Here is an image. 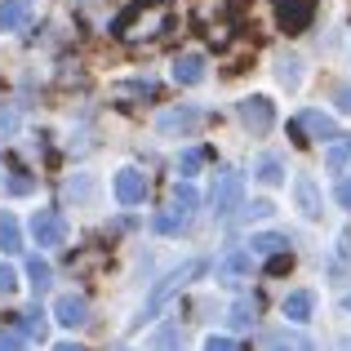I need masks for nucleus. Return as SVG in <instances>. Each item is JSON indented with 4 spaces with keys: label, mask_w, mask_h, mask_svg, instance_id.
<instances>
[{
    "label": "nucleus",
    "mask_w": 351,
    "mask_h": 351,
    "mask_svg": "<svg viewBox=\"0 0 351 351\" xmlns=\"http://www.w3.org/2000/svg\"><path fill=\"white\" fill-rule=\"evenodd\" d=\"M200 267H205V263H200V258H191V263H182V267H178V271H173V276H169V280H160V285H156V293H152V302H147V311H143V316H138V320H134V325H143V320H152V316H156V311H160V307H165V302H169V298H173V293H178V289H182V285H187V280H191V276H196V271H200Z\"/></svg>",
    "instance_id": "nucleus-1"
},
{
    "label": "nucleus",
    "mask_w": 351,
    "mask_h": 351,
    "mask_svg": "<svg viewBox=\"0 0 351 351\" xmlns=\"http://www.w3.org/2000/svg\"><path fill=\"white\" fill-rule=\"evenodd\" d=\"M240 196H245V182H240L236 169H218L214 178V191H209V205H214V214H232L240 205Z\"/></svg>",
    "instance_id": "nucleus-2"
},
{
    "label": "nucleus",
    "mask_w": 351,
    "mask_h": 351,
    "mask_svg": "<svg viewBox=\"0 0 351 351\" xmlns=\"http://www.w3.org/2000/svg\"><path fill=\"white\" fill-rule=\"evenodd\" d=\"M196 187L191 182H182V187H173V209L165 218H156V232H173V227H182L191 214H196Z\"/></svg>",
    "instance_id": "nucleus-3"
},
{
    "label": "nucleus",
    "mask_w": 351,
    "mask_h": 351,
    "mask_svg": "<svg viewBox=\"0 0 351 351\" xmlns=\"http://www.w3.org/2000/svg\"><path fill=\"white\" fill-rule=\"evenodd\" d=\"M32 236H36V245L53 249V245H62V240H67V223H62L58 209H40V214L32 218Z\"/></svg>",
    "instance_id": "nucleus-4"
},
{
    "label": "nucleus",
    "mask_w": 351,
    "mask_h": 351,
    "mask_svg": "<svg viewBox=\"0 0 351 351\" xmlns=\"http://www.w3.org/2000/svg\"><path fill=\"white\" fill-rule=\"evenodd\" d=\"M240 120L249 125V134H267V129L276 125V107H271V98H263V94L245 98V103H240Z\"/></svg>",
    "instance_id": "nucleus-5"
},
{
    "label": "nucleus",
    "mask_w": 351,
    "mask_h": 351,
    "mask_svg": "<svg viewBox=\"0 0 351 351\" xmlns=\"http://www.w3.org/2000/svg\"><path fill=\"white\" fill-rule=\"evenodd\" d=\"M316 5H320V0H280V27H285V32H302V27H311Z\"/></svg>",
    "instance_id": "nucleus-6"
},
{
    "label": "nucleus",
    "mask_w": 351,
    "mask_h": 351,
    "mask_svg": "<svg viewBox=\"0 0 351 351\" xmlns=\"http://www.w3.org/2000/svg\"><path fill=\"white\" fill-rule=\"evenodd\" d=\"M112 187H116V200H120V205H129V209L143 205V196H147V182H143V173H138V169H120Z\"/></svg>",
    "instance_id": "nucleus-7"
},
{
    "label": "nucleus",
    "mask_w": 351,
    "mask_h": 351,
    "mask_svg": "<svg viewBox=\"0 0 351 351\" xmlns=\"http://www.w3.org/2000/svg\"><path fill=\"white\" fill-rule=\"evenodd\" d=\"M249 271H254V258H249V249H236V254L218 258V280H223V285H240Z\"/></svg>",
    "instance_id": "nucleus-8"
},
{
    "label": "nucleus",
    "mask_w": 351,
    "mask_h": 351,
    "mask_svg": "<svg viewBox=\"0 0 351 351\" xmlns=\"http://www.w3.org/2000/svg\"><path fill=\"white\" fill-rule=\"evenodd\" d=\"M32 18V0H0V32H23Z\"/></svg>",
    "instance_id": "nucleus-9"
},
{
    "label": "nucleus",
    "mask_w": 351,
    "mask_h": 351,
    "mask_svg": "<svg viewBox=\"0 0 351 351\" xmlns=\"http://www.w3.org/2000/svg\"><path fill=\"white\" fill-rule=\"evenodd\" d=\"M293 129H311V138H320V143H329V138L338 134V125L329 116H320V112H302L298 120H293Z\"/></svg>",
    "instance_id": "nucleus-10"
},
{
    "label": "nucleus",
    "mask_w": 351,
    "mask_h": 351,
    "mask_svg": "<svg viewBox=\"0 0 351 351\" xmlns=\"http://www.w3.org/2000/svg\"><path fill=\"white\" fill-rule=\"evenodd\" d=\"M173 80H178V85H200V80H205V58H200V53L178 58L173 62Z\"/></svg>",
    "instance_id": "nucleus-11"
},
{
    "label": "nucleus",
    "mask_w": 351,
    "mask_h": 351,
    "mask_svg": "<svg viewBox=\"0 0 351 351\" xmlns=\"http://www.w3.org/2000/svg\"><path fill=\"white\" fill-rule=\"evenodd\" d=\"M196 125H200V112H191V107H178V112L160 116V134H182V129H196Z\"/></svg>",
    "instance_id": "nucleus-12"
},
{
    "label": "nucleus",
    "mask_w": 351,
    "mask_h": 351,
    "mask_svg": "<svg viewBox=\"0 0 351 351\" xmlns=\"http://www.w3.org/2000/svg\"><path fill=\"white\" fill-rule=\"evenodd\" d=\"M85 316H89V311H85V298H71V293H67V298H58V320L67 329L85 325Z\"/></svg>",
    "instance_id": "nucleus-13"
},
{
    "label": "nucleus",
    "mask_w": 351,
    "mask_h": 351,
    "mask_svg": "<svg viewBox=\"0 0 351 351\" xmlns=\"http://www.w3.org/2000/svg\"><path fill=\"white\" fill-rule=\"evenodd\" d=\"M293 191H298V209H302V214H307V218H316V214H320V200H316V182H311L307 173H302V178L293 182Z\"/></svg>",
    "instance_id": "nucleus-14"
},
{
    "label": "nucleus",
    "mask_w": 351,
    "mask_h": 351,
    "mask_svg": "<svg viewBox=\"0 0 351 351\" xmlns=\"http://www.w3.org/2000/svg\"><path fill=\"white\" fill-rule=\"evenodd\" d=\"M285 316H289L293 325H302V320H311V293H307V289L289 293V298H285Z\"/></svg>",
    "instance_id": "nucleus-15"
},
{
    "label": "nucleus",
    "mask_w": 351,
    "mask_h": 351,
    "mask_svg": "<svg viewBox=\"0 0 351 351\" xmlns=\"http://www.w3.org/2000/svg\"><path fill=\"white\" fill-rule=\"evenodd\" d=\"M0 249H9V254H18V249H23V240H18V218L14 214H0Z\"/></svg>",
    "instance_id": "nucleus-16"
},
{
    "label": "nucleus",
    "mask_w": 351,
    "mask_h": 351,
    "mask_svg": "<svg viewBox=\"0 0 351 351\" xmlns=\"http://www.w3.org/2000/svg\"><path fill=\"white\" fill-rule=\"evenodd\" d=\"M258 182H267V187H276V182H285L280 156H263V160H258Z\"/></svg>",
    "instance_id": "nucleus-17"
},
{
    "label": "nucleus",
    "mask_w": 351,
    "mask_h": 351,
    "mask_svg": "<svg viewBox=\"0 0 351 351\" xmlns=\"http://www.w3.org/2000/svg\"><path fill=\"white\" fill-rule=\"evenodd\" d=\"M27 280H32V289H36V293H45V289H49V280H53V276H49V263L32 258V263H27Z\"/></svg>",
    "instance_id": "nucleus-18"
},
{
    "label": "nucleus",
    "mask_w": 351,
    "mask_h": 351,
    "mask_svg": "<svg viewBox=\"0 0 351 351\" xmlns=\"http://www.w3.org/2000/svg\"><path fill=\"white\" fill-rule=\"evenodd\" d=\"M254 249H258V254H280L285 236L280 232H263V236H254Z\"/></svg>",
    "instance_id": "nucleus-19"
},
{
    "label": "nucleus",
    "mask_w": 351,
    "mask_h": 351,
    "mask_svg": "<svg viewBox=\"0 0 351 351\" xmlns=\"http://www.w3.org/2000/svg\"><path fill=\"white\" fill-rule=\"evenodd\" d=\"M200 165H205V152H200V147H191V152H182V178H191V173H200Z\"/></svg>",
    "instance_id": "nucleus-20"
},
{
    "label": "nucleus",
    "mask_w": 351,
    "mask_h": 351,
    "mask_svg": "<svg viewBox=\"0 0 351 351\" xmlns=\"http://www.w3.org/2000/svg\"><path fill=\"white\" fill-rule=\"evenodd\" d=\"M232 325L236 329H249V325H254V302H236V307H232Z\"/></svg>",
    "instance_id": "nucleus-21"
},
{
    "label": "nucleus",
    "mask_w": 351,
    "mask_h": 351,
    "mask_svg": "<svg viewBox=\"0 0 351 351\" xmlns=\"http://www.w3.org/2000/svg\"><path fill=\"white\" fill-rule=\"evenodd\" d=\"M89 191H94V178H76V182H67V196H71V200H85Z\"/></svg>",
    "instance_id": "nucleus-22"
},
{
    "label": "nucleus",
    "mask_w": 351,
    "mask_h": 351,
    "mask_svg": "<svg viewBox=\"0 0 351 351\" xmlns=\"http://www.w3.org/2000/svg\"><path fill=\"white\" fill-rule=\"evenodd\" d=\"M18 129V116H14V107H0V138H9Z\"/></svg>",
    "instance_id": "nucleus-23"
},
{
    "label": "nucleus",
    "mask_w": 351,
    "mask_h": 351,
    "mask_svg": "<svg viewBox=\"0 0 351 351\" xmlns=\"http://www.w3.org/2000/svg\"><path fill=\"white\" fill-rule=\"evenodd\" d=\"M280 80H285V85H298V58H285L280 62Z\"/></svg>",
    "instance_id": "nucleus-24"
},
{
    "label": "nucleus",
    "mask_w": 351,
    "mask_h": 351,
    "mask_svg": "<svg viewBox=\"0 0 351 351\" xmlns=\"http://www.w3.org/2000/svg\"><path fill=\"white\" fill-rule=\"evenodd\" d=\"M23 329H27V334H36V338H40V334H45V316H40V311L23 316Z\"/></svg>",
    "instance_id": "nucleus-25"
},
{
    "label": "nucleus",
    "mask_w": 351,
    "mask_h": 351,
    "mask_svg": "<svg viewBox=\"0 0 351 351\" xmlns=\"http://www.w3.org/2000/svg\"><path fill=\"white\" fill-rule=\"evenodd\" d=\"M0 351H23V338H18L14 329H5V334H0Z\"/></svg>",
    "instance_id": "nucleus-26"
},
{
    "label": "nucleus",
    "mask_w": 351,
    "mask_h": 351,
    "mask_svg": "<svg viewBox=\"0 0 351 351\" xmlns=\"http://www.w3.org/2000/svg\"><path fill=\"white\" fill-rule=\"evenodd\" d=\"M0 293H14V267H0Z\"/></svg>",
    "instance_id": "nucleus-27"
},
{
    "label": "nucleus",
    "mask_w": 351,
    "mask_h": 351,
    "mask_svg": "<svg viewBox=\"0 0 351 351\" xmlns=\"http://www.w3.org/2000/svg\"><path fill=\"white\" fill-rule=\"evenodd\" d=\"M205 351H236V343H232V338H209Z\"/></svg>",
    "instance_id": "nucleus-28"
},
{
    "label": "nucleus",
    "mask_w": 351,
    "mask_h": 351,
    "mask_svg": "<svg viewBox=\"0 0 351 351\" xmlns=\"http://www.w3.org/2000/svg\"><path fill=\"white\" fill-rule=\"evenodd\" d=\"M338 205H343V209H351V178H343V182H338Z\"/></svg>",
    "instance_id": "nucleus-29"
},
{
    "label": "nucleus",
    "mask_w": 351,
    "mask_h": 351,
    "mask_svg": "<svg viewBox=\"0 0 351 351\" xmlns=\"http://www.w3.org/2000/svg\"><path fill=\"white\" fill-rule=\"evenodd\" d=\"M271 214V200H254V205H249V218H267Z\"/></svg>",
    "instance_id": "nucleus-30"
},
{
    "label": "nucleus",
    "mask_w": 351,
    "mask_h": 351,
    "mask_svg": "<svg viewBox=\"0 0 351 351\" xmlns=\"http://www.w3.org/2000/svg\"><path fill=\"white\" fill-rule=\"evenodd\" d=\"M338 107H343V112H351V89H338Z\"/></svg>",
    "instance_id": "nucleus-31"
},
{
    "label": "nucleus",
    "mask_w": 351,
    "mask_h": 351,
    "mask_svg": "<svg viewBox=\"0 0 351 351\" xmlns=\"http://www.w3.org/2000/svg\"><path fill=\"white\" fill-rule=\"evenodd\" d=\"M58 351H85V347H76V343H62Z\"/></svg>",
    "instance_id": "nucleus-32"
},
{
    "label": "nucleus",
    "mask_w": 351,
    "mask_h": 351,
    "mask_svg": "<svg viewBox=\"0 0 351 351\" xmlns=\"http://www.w3.org/2000/svg\"><path fill=\"white\" fill-rule=\"evenodd\" d=\"M347 311H351V293H347Z\"/></svg>",
    "instance_id": "nucleus-33"
}]
</instances>
